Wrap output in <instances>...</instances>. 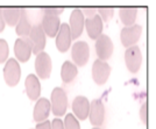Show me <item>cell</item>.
<instances>
[{
	"label": "cell",
	"instance_id": "14",
	"mask_svg": "<svg viewBox=\"0 0 156 129\" xmlns=\"http://www.w3.org/2000/svg\"><path fill=\"white\" fill-rule=\"evenodd\" d=\"M59 26H61V22H59L58 16L50 15V14H43L41 27H42L43 32L46 34V36L56 37V35L58 33Z\"/></svg>",
	"mask_w": 156,
	"mask_h": 129
},
{
	"label": "cell",
	"instance_id": "23",
	"mask_svg": "<svg viewBox=\"0 0 156 129\" xmlns=\"http://www.w3.org/2000/svg\"><path fill=\"white\" fill-rule=\"evenodd\" d=\"M63 126H64V129H80V124L78 122V120L73 114H70V113L65 116Z\"/></svg>",
	"mask_w": 156,
	"mask_h": 129
},
{
	"label": "cell",
	"instance_id": "13",
	"mask_svg": "<svg viewBox=\"0 0 156 129\" xmlns=\"http://www.w3.org/2000/svg\"><path fill=\"white\" fill-rule=\"evenodd\" d=\"M84 15L82 13L80 9H73L71 15H70V32H71L72 40L78 39L82 33H83V28H84Z\"/></svg>",
	"mask_w": 156,
	"mask_h": 129
},
{
	"label": "cell",
	"instance_id": "5",
	"mask_svg": "<svg viewBox=\"0 0 156 129\" xmlns=\"http://www.w3.org/2000/svg\"><path fill=\"white\" fill-rule=\"evenodd\" d=\"M51 58L47 52L42 51L36 55L35 59V71L37 73V78L47 79L51 75Z\"/></svg>",
	"mask_w": 156,
	"mask_h": 129
},
{
	"label": "cell",
	"instance_id": "9",
	"mask_svg": "<svg viewBox=\"0 0 156 129\" xmlns=\"http://www.w3.org/2000/svg\"><path fill=\"white\" fill-rule=\"evenodd\" d=\"M96 52L100 61L106 62L113 54V42L110 36L101 34L96 41Z\"/></svg>",
	"mask_w": 156,
	"mask_h": 129
},
{
	"label": "cell",
	"instance_id": "28",
	"mask_svg": "<svg viewBox=\"0 0 156 129\" xmlns=\"http://www.w3.org/2000/svg\"><path fill=\"white\" fill-rule=\"evenodd\" d=\"M51 129H64V126H63V121L59 120L58 117L54 119L51 122Z\"/></svg>",
	"mask_w": 156,
	"mask_h": 129
},
{
	"label": "cell",
	"instance_id": "2",
	"mask_svg": "<svg viewBox=\"0 0 156 129\" xmlns=\"http://www.w3.org/2000/svg\"><path fill=\"white\" fill-rule=\"evenodd\" d=\"M28 39L32 45V51L34 55H37L43 51L46 48V34L43 32L41 25H35L32 27Z\"/></svg>",
	"mask_w": 156,
	"mask_h": 129
},
{
	"label": "cell",
	"instance_id": "21",
	"mask_svg": "<svg viewBox=\"0 0 156 129\" xmlns=\"http://www.w3.org/2000/svg\"><path fill=\"white\" fill-rule=\"evenodd\" d=\"M137 15V8L135 7H124L119 9V16L121 22L124 23L126 27H129L135 25V20H136Z\"/></svg>",
	"mask_w": 156,
	"mask_h": 129
},
{
	"label": "cell",
	"instance_id": "25",
	"mask_svg": "<svg viewBox=\"0 0 156 129\" xmlns=\"http://www.w3.org/2000/svg\"><path fill=\"white\" fill-rule=\"evenodd\" d=\"M9 48L7 42L4 39H0V63H4L8 57Z\"/></svg>",
	"mask_w": 156,
	"mask_h": 129
},
{
	"label": "cell",
	"instance_id": "24",
	"mask_svg": "<svg viewBox=\"0 0 156 129\" xmlns=\"http://www.w3.org/2000/svg\"><path fill=\"white\" fill-rule=\"evenodd\" d=\"M97 13H98V15L100 16V19H101L103 22H108V21L112 19V16H113L114 9L111 8V7H108V8L101 7V8H98Z\"/></svg>",
	"mask_w": 156,
	"mask_h": 129
},
{
	"label": "cell",
	"instance_id": "27",
	"mask_svg": "<svg viewBox=\"0 0 156 129\" xmlns=\"http://www.w3.org/2000/svg\"><path fill=\"white\" fill-rule=\"evenodd\" d=\"M64 12V8H55V7H46L42 9L43 14H50V15H55L58 16L59 14H62Z\"/></svg>",
	"mask_w": 156,
	"mask_h": 129
},
{
	"label": "cell",
	"instance_id": "3",
	"mask_svg": "<svg viewBox=\"0 0 156 129\" xmlns=\"http://www.w3.org/2000/svg\"><path fill=\"white\" fill-rule=\"evenodd\" d=\"M125 62L128 71L132 73H136L140 70L141 63H142V54L137 45L127 48V50L125 52Z\"/></svg>",
	"mask_w": 156,
	"mask_h": 129
},
{
	"label": "cell",
	"instance_id": "15",
	"mask_svg": "<svg viewBox=\"0 0 156 129\" xmlns=\"http://www.w3.org/2000/svg\"><path fill=\"white\" fill-rule=\"evenodd\" d=\"M72 110L75 117L78 120H85L90 112V101L86 97L78 96L72 101Z\"/></svg>",
	"mask_w": 156,
	"mask_h": 129
},
{
	"label": "cell",
	"instance_id": "16",
	"mask_svg": "<svg viewBox=\"0 0 156 129\" xmlns=\"http://www.w3.org/2000/svg\"><path fill=\"white\" fill-rule=\"evenodd\" d=\"M50 101L47 99V98H41V99H37V103L34 107V114H33V117H34V121L36 122H43L48 119V116L50 114Z\"/></svg>",
	"mask_w": 156,
	"mask_h": 129
},
{
	"label": "cell",
	"instance_id": "8",
	"mask_svg": "<svg viewBox=\"0 0 156 129\" xmlns=\"http://www.w3.org/2000/svg\"><path fill=\"white\" fill-rule=\"evenodd\" d=\"M142 33V27L140 25H133L129 27H124L120 33L121 43L126 48H129L136 43Z\"/></svg>",
	"mask_w": 156,
	"mask_h": 129
},
{
	"label": "cell",
	"instance_id": "18",
	"mask_svg": "<svg viewBox=\"0 0 156 129\" xmlns=\"http://www.w3.org/2000/svg\"><path fill=\"white\" fill-rule=\"evenodd\" d=\"M25 85H26V93L28 98L32 100V101H35L37 100L41 94V84H40V80L36 75H28L26 78V82H25Z\"/></svg>",
	"mask_w": 156,
	"mask_h": 129
},
{
	"label": "cell",
	"instance_id": "30",
	"mask_svg": "<svg viewBox=\"0 0 156 129\" xmlns=\"http://www.w3.org/2000/svg\"><path fill=\"white\" fill-rule=\"evenodd\" d=\"M36 129H51V123H50V121L46 120V121H43V122L37 123Z\"/></svg>",
	"mask_w": 156,
	"mask_h": 129
},
{
	"label": "cell",
	"instance_id": "22",
	"mask_svg": "<svg viewBox=\"0 0 156 129\" xmlns=\"http://www.w3.org/2000/svg\"><path fill=\"white\" fill-rule=\"evenodd\" d=\"M1 12H2V18L5 23H7L8 26L14 27L16 26L18 21L20 18V8H1Z\"/></svg>",
	"mask_w": 156,
	"mask_h": 129
},
{
	"label": "cell",
	"instance_id": "11",
	"mask_svg": "<svg viewBox=\"0 0 156 129\" xmlns=\"http://www.w3.org/2000/svg\"><path fill=\"white\" fill-rule=\"evenodd\" d=\"M71 32L68 23H62L59 26L58 33L56 35V47L61 52H66L71 45Z\"/></svg>",
	"mask_w": 156,
	"mask_h": 129
},
{
	"label": "cell",
	"instance_id": "6",
	"mask_svg": "<svg viewBox=\"0 0 156 129\" xmlns=\"http://www.w3.org/2000/svg\"><path fill=\"white\" fill-rule=\"evenodd\" d=\"M21 77V69L16 59L11 58L7 61L4 68V79L8 86H15Z\"/></svg>",
	"mask_w": 156,
	"mask_h": 129
},
{
	"label": "cell",
	"instance_id": "19",
	"mask_svg": "<svg viewBox=\"0 0 156 129\" xmlns=\"http://www.w3.org/2000/svg\"><path fill=\"white\" fill-rule=\"evenodd\" d=\"M30 29H32V23L28 18V12H27V9L22 8V9H20V18L16 23V27H15V32L19 36L27 37L30 33Z\"/></svg>",
	"mask_w": 156,
	"mask_h": 129
},
{
	"label": "cell",
	"instance_id": "31",
	"mask_svg": "<svg viewBox=\"0 0 156 129\" xmlns=\"http://www.w3.org/2000/svg\"><path fill=\"white\" fill-rule=\"evenodd\" d=\"M5 29V21L2 18V12H1V8H0V33Z\"/></svg>",
	"mask_w": 156,
	"mask_h": 129
},
{
	"label": "cell",
	"instance_id": "7",
	"mask_svg": "<svg viewBox=\"0 0 156 129\" xmlns=\"http://www.w3.org/2000/svg\"><path fill=\"white\" fill-rule=\"evenodd\" d=\"M111 75V66L104 61L96 59L92 65V78L97 85H104Z\"/></svg>",
	"mask_w": 156,
	"mask_h": 129
},
{
	"label": "cell",
	"instance_id": "26",
	"mask_svg": "<svg viewBox=\"0 0 156 129\" xmlns=\"http://www.w3.org/2000/svg\"><path fill=\"white\" fill-rule=\"evenodd\" d=\"M140 119L143 122V124L147 126V123H148V103H143L140 108Z\"/></svg>",
	"mask_w": 156,
	"mask_h": 129
},
{
	"label": "cell",
	"instance_id": "1",
	"mask_svg": "<svg viewBox=\"0 0 156 129\" xmlns=\"http://www.w3.org/2000/svg\"><path fill=\"white\" fill-rule=\"evenodd\" d=\"M50 107L55 116H62L65 114L66 107H68V97L63 89L55 87L52 90Z\"/></svg>",
	"mask_w": 156,
	"mask_h": 129
},
{
	"label": "cell",
	"instance_id": "17",
	"mask_svg": "<svg viewBox=\"0 0 156 129\" xmlns=\"http://www.w3.org/2000/svg\"><path fill=\"white\" fill-rule=\"evenodd\" d=\"M84 26L86 27V32L87 35L90 36V39L97 40L103 32V21L100 19V16L96 14L92 18H86L84 21Z\"/></svg>",
	"mask_w": 156,
	"mask_h": 129
},
{
	"label": "cell",
	"instance_id": "4",
	"mask_svg": "<svg viewBox=\"0 0 156 129\" xmlns=\"http://www.w3.org/2000/svg\"><path fill=\"white\" fill-rule=\"evenodd\" d=\"M71 57L76 66H84L90 58V47L84 41H78L72 45Z\"/></svg>",
	"mask_w": 156,
	"mask_h": 129
},
{
	"label": "cell",
	"instance_id": "29",
	"mask_svg": "<svg viewBox=\"0 0 156 129\" xmlns=\"http://www.w3.org/2000/svg\"><path fill=\"white\" fill-rule=\"evenodd\" d=\"M82 13H83V15H86L87 19H89V18H92L93 15L97 14V9L96 8H84L82 11Z\"/></svg>",
	"mask_w": 156,
	"mask_h": 129
},
{
	"label": "cell",
	"instance_id": "20",
	"mask_svg": "<svg viewBox=\"0 0 156 129\" xmlns=\"http://www.w3.org/2000/svg\"><path fill=\"white\" fill-rule=\"evenodd\" d=\"M77 66L73 63H71L70 61H65L62 65V70H61V78H62L63 83H65V84L71 83L72 80L77 77Z\"/></svg>",
	"mask_w": 156,
	"mask_h": 129
},
{
	"label": "cell",
	"instance_id": "12",
	"mask_svg": "<svg viewBox=\"0 0 156 129\" xmlns=\"http://www.w3.org/2000/svg\"><path fill=\"white\" fill-rule=\"evenodd\" d=\"M14 52H15L16 58L19 59L20 62H22V63H26L27 61L30 58V55H32V45H30L28 36L27 37H20V39H18L15 41Z\"/></svg>",
	"mask_w": 156,
	"mask_h": 129
},
{
	"label": "cell",
	"instance_id": "32",
	"mask_svg": "<svg viewBox=\"0 0 156 129\" xmlns=\"http://www.w3.org/2000/svg\"><path fill=\"white\" fill-rule=\"evenodd\" d=\"M93 129H100V128H98V127H94V128H93Z\"/></svg>",
	"mask_w": 156,
	"mask_h": 129
},
{
	"label": "cell",
	"instance_id": "10",
	"mask_svg": "<svg viewBox=\"0 0 156 129\" xmlns=\"http://www.w3.org/2000/svg\"><path fill=\"white\" fill-rule=\"evenodd\" d=\"M90 122L94 127H100L105 120V106L100 99H94L90 103V112H89Z\"/></svg>",
	"mask_w": 156,
	"mask_h": 129
}]
</instances>
